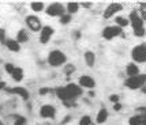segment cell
I'll use <instances>...</instances> for the list:
<instances>
[{
  "label": "cell",
  "instance_id": "cell-33",
  "mask_svg": "<svg viewBox=\"0 0 146 125\" xmlns=\"http://www.w3.org/2000/svg\"><path fill=\"white\" fill-rule=\"evenodd\" d=\"M109 101H111L113 105L115 103H119V95H117V94H112V95L109 97Z\"/></svg>",
  "mask_w": 146,
  "mask_h": 125
},
{
  "label": "cell",
  "instance_id": "cell-27",
  "mask_svg": "<svg viewBox=\"0 0 146 125\" xmlns=\"http://www.w3.org/2000/svg\"><path fill=\"white\" fill-rule=\"evenodd\" d=\"M71 22V15L70 14H64L60 16V23L62 25H67V23H70Z\"/></svg>",
  "mask_w": 146,
  "mask_h": 125
},
{
  "label": "cell",
  "instance_id": "cell-29",
  "mask_svg": "<svg viewBox=\"0 0 146 125\" xmlns=\"http://www.w3.org/2000/svg\"><path fill=\"white\" fill-rule=\"evenodd\" d=\"M14 125H26V118L25 117H15V121H14Z\"/></svg>",
  "mask_w": 146,
  "mask_h": 125
},
{
  "label": "cell",
  "instance_id": "cell-26",
  "mask_svg": "<svg viewBox=\"0 0 146 125\" xmlns=\"http://www.w3.org/2000/svg\"><path fill=\"white\" fill-rule=\"evenodd\" d=\"M79 125H92V117H90V116H83V117H81Z\"/></svg>",
  "mask_w": 146,
  "mask_h": 125
},
{
  "label": "cell",
  "instance_id": "cell-38",
  "mask_svg": "<svg viewBox=\"0 0 146 125\" xmlns=\"http://www.w3.org/2000/svg\"><path fill=\"white\" fill-rule=\"evenodd\" d=\"M6 82H0V90H4V88H6Z\"/></svg>",
  "mask_w": 146,
  "mask_h": 125
},
{
  "label": "cell",
  "instance_id": "cell-28",
  "mask_svg": "<svg viewBox=\"0 0 146 125\" xmlns=\"http://www.w3.org/2000/svg\"><path fill=\"white\" fill-rule=\"evenodd\" d=\"M4 68H6L7 74H10V75H13V72L15 71V65L14 64H11V63H7L6 65H4Z\"/></svg>",
  "mask_w": 146,
  "mask_h": 125
},
{
  "label": "cell",
  "instance_id": "cell-30",
  "mask_svg": "<svg viewBox=\"0 0 146 125\" xmlns=\"http://www.w3.org/2000/svg\"><path fill=\"white\" fill-rule=\"evenodd\" d=\"M145 34H146L145 27H142V29H137V30H134V36H135V37H143Z\"/></svg>",
  "mask_w": 146,
  "mask_h": 125
},
{
  "label": "cell",
  "instance_id": "cell-11",
  "mask_svg": "<svg viewBox=\"0 0 146 125\" xmlns=\"http://www.w3.org/2000/svg\"><path fill=\"white\" fill-rule=\"evenodd\" d=\"M40 116L42 118H55L56 116V109L52 105H42L40 109Z\"/></svg>",
  "mask_w": 146,
  "mask_h": 125
},
{
  "label": "cell",
  "instance_id": "cell-8",
  "mask_svg": "<svg viewBox=\"0 0 146 125\" xmlns=\"http://www.w3.org/2000/svg\"><path fill=\"white\" fill-rule=\"evenodd\" d=\"M128 22H130V25L133 26L134 30L145 27V26H143V20H142V18L139 16V14L137 13V11H131L130 16H128Z\"/></svg>",
  "mask_w": 146,
  "mask_h": 125
},
{
  "label": "cell",
  "instance_id": "cell-10",
  "mask_svg": "<svg viewBox=\"0 0 146 125\" xmlns=\"http://www.w3.org/2000/svg\"><path fill=\"white\" fill-rule=\"evenodd\" d=\"M66 90H67L68 97H70L71 101H74L75 98H78V97L82 94V88H81V86H78V84H75V83L67 84V86H66Z\"/></svg>",
  "mask_w": 146,
  "mask_h": 125
},
{
  "label": "cell",
  "instance_id": "cell-6",
  "mask_svg": "<svg viewBox=\"0 0 146 125\" xmlns=\"http://www.w3.org/2000/svg\"><path fill=\"white\" fill-rule=\"evenodd\" d=\"M26 25L32 31H41L42 25H41V20L40 18H37L36 15H29L26 16Z\"/></svg>",
  "mask_w": 146,
  "mask_h": 125
},
{
  "label": "cell",
  "instance_id": "cell-15",
  "mask_svg": "<svg viewBox=\"0 0 146 125\" xmlns=\"http://www.w3.org/2000/svg\"><path fill=\"white\" fill-rule=\"evenodd\" d=\"M126 72H127V75L130 76V78H133V76L139 75V68L137 67L135 63H130L127 65V68H126Z\"/></svg>",
  "mask_w": 146,
  "mask_h": 125
},
{
  "label": "cell",
  "instance_id": "cell-20",
  "mask_svg": "<svg viewBox=\"0 0 146 125\" xmlns=\"http://www.w3.org/2000/svg\"><path fill=\"white\" fill-rule=\"evenodd\" d=\"M29 39V36H27V33H26V30H19L18 31V36H17V41H18V44H23V42H26Z\"/></svg>",
  "mask_w": 146,
  "mask_h": 125
},
{
  "label": "cell",
  "instance_id": "cell-13",
  "mask_svg": "<svg viewBox=\"0 0 146 125\" xmlns=\"http://www.w3.org/2000/svg\"><path fill=\"white\" fill-rule=\"evenodd\" d=\"M7 91L11 94H17V95H19L22 99L27 101L29 99V97H30V94H29V91L26 90L25 87H13V88H7Z\"/></svg>",
  "mask_w": 146,
  "mask_h": 125
},
{
  "label": "cell",
  "instance_id": "cell-5",
  "mask_svg": "<svg viewBox=\"0 0 146 125\" xmlns=\"http://www.w3.org/2000/svg\"><path fill=\"white\" fill-rule=\"evenodd\" d=\"M46 14L49 15V16H62L64 15V7L63 4H60V3H52L49 6L46 7Z\"/></svg>",
  "mask_w": 146,
  "mask_h": 125
},
{
  "label": "cell",
  "instance_id": "cell-22",
  "mask_svg": "<svg viewBox=\"0 0 146 125\" xmlns=\"http://www.w3.org/2000/svg\"><path fill=\"white\" fill-rule=\"evenodd\" d=\"M79 3H74V1H71V3H68V4H67V11H68V13L67 14H75V13H78V10H79Z\"/></svg>",
  "mask_w": 146,
  "mask_h": 125
},
{
  "label": "cell",
  "instance_id": "cell-32",
  "mask_svg": "<svg viewBox=\"0 0 146 125\" xmlns=\"http://www.w3.org/2000/svg\"><path fill=\"white\" fill-rule=\"evenodd\" d=\"M137 116H141V117H146V107H145V106L138 107V109H137Z\"/></svg>",
  "mask_w": 146,
  "mask_h": 125
},
{
  "label": "cell",
  "instance_id": "cell-19",
  "mask_svg": "<svg viewBox=\"0 0 146 125\" xmlns=\"http://www.w3.org/2000/svg\"><path fill=\"white\" fill-rule=\"evenodd\" d=\"M13 79L15 82H21L22 79H23V69L19 68V67H15V71L13 72Z\"/></svg>",
  "mask_w": 146,
  "mask_h": 125
},
{
  "label": "cell",
  "instance_id": "cell-34",
  "mask_svg": "<svg viewBox=\"0 0 146 125\" xmlns=\"http://www.w3.org/2000/svg\"><path fill=\"white\" fill-rule=\"evenodd\" d=\"M74 71H75V67H74L72 64H68V65L66 67V69H64L66 74H71V72H74Z\"/></svg>",
  "mask_w": 146,
  "mask_h": 125
},
{
  "label": "cell",
  "instance_id": "cell-3",
  "mask_svg": "<svg viewBox=\"0 0 146 125\" xmlns=\"http://www.w3.org/2000/svg\"><path fill=\"white\" fill-rule=\"evenodd\" d=\"M131 57L135 63H145L146 61V44L137 45L131 50Z\"/></svg>",
  "mask_w": 146,
  "mask_h": 125
},
{
  "label": "cell",
  "instance_id": "cell-1",
  "mask_svg": "<svg viewBox=\"0 0 146 125\" xmlns=\"http://www.w3.org/2000/svg\"><path fill=\"white\" fill-rule=\"evenodd\" d=\"M66 60H67V56L64 55L62 50L55 49L48 55V63L52 67H60V65H63L66 63Z\"/></svg>",
  "mask_w": 146,
  "mask_h": 125
},
{
  "label": "cell",
  "instance_id": "cell-31",
  "mask_svg": "<svg viewBox=\"0 0 146 125\" xmlns=\"http://www.w3.org/2000/svg\"><path fill=\"white\" fill-rule=\"evenodd\" d=\"M6 41H7V38H6V30H4V29H0V44L4 45V44H6Z\"/></svg>",
  "mask_w": 146,
  "mask_h": 125
},
{
  "label": "cell",
  "instance_id": "cell-21",
  "mask_svg": "<svg viewBox=\"0 0 146 125\" xmlns=\"http://www.w3.org/2000/svg\"><path fill=\"white\" fill-rule=\"evenodd\" d=\"M115 22H116V26H119V27H121V29L130 25V22H128V18H124V16H116Z\"/></svg>",
  "mask_w": 146,
  "mask_h": 125
},
{
  "label": "cell",
  "instance_id": "cell-4",
  "mask_svg": "<svg viewBox=\"0 0 146 125\" xmlns=\"http://www.w3.org/2000/svg\"><path fill=\"white\" fill-rule=\"evenodd\" d=\"M121 33H123V29L119 27V26H107L104 30H102V37L105 38V39H113L115 37H117V36H120Z\"/></svg>",
  "mask_w": 146,
  "mask_h": 125
},
{
  "label": "cell",
  "instance_id": "cell-23",
  "mask_svg": "<svg viewBox=\"0 0 146 125\" xmlns=\"http://www.w3.org/2000/svg\"><path fill=\"white\" fill-rule=\"evenodd\" d=\"M142 121H143V117H141V116H133V117H130L128 120V124L130 125H142Z\"/></svg>",
  "mask_w": 146,
  "mask_h": 125
},
{
  "label": "cell",
  "instance_id": "cell-7",
  "mask_svg": "<svg viewBox=\"0 0 146 125\" xmlns=\"http://www.w3.org/2000/svg\"><path fill=\"white\" fill-rule=\"evenodd\" d=\"M53 33H55L53 27H51V26H42V29L40 31V42L41 44H48L49 39L52 38V36H53Z\"/></svg>",
  "mask_w": 146,
  "mask_h": 125
},
{
  "label": "cell",
  "instance_id": "cell-41",
  "mask_svg": "<svg viewBox=\"0 0 146 125\" xmlns=\"http://www.w3.org/2000/svg\"><path fill=\"white\" fill-rule=\"evenodd\" d=\"M0 125H4V124H3V122H1V121H0Z\"/></svg>",
  "mask_w": 146,
  "mask_h": 125
},
{
  "label": "cell",
  "instance_id": "cell-12",
  "mask_svg": "<svg viewBox=\"0 0 146 125\" xmlns=\"http://www.w3.org/2000/svg\"><path fill=\"white\" fill-rule=\"evenodd\" d=\"M79 86H81V87H86V88H94L96 82L92 76L82 75L81 78H79Z\"/></svg>",
  "mask_w": 146,
  "mask_h": 125
},
{
  "label": "cell",
  "instance_id": "cell-18",
  "mask_svg": "<svg viewBox=\"0 0 146 125\" xmlns=\"http://www.w3.org/2000/svg\"><path fill=\"white\" fill-rule=\"evenodd\" d=\"M85 61H86V64H88L89 67H93L96 64V55L92 52V50L85 52Z\"/></svg>",
  "mask_w": 146,
  "mask_h": 125
},
{
  "label": "cell",
  "instance_id": "cell-9",
  "mask_svg": "<svg viewBox=\"0 0 146 125\" xmlns=\"http://www.w3.org/2000/svg\"><path fill=\"white\" fill-rule=\"evenodd\" d=\"M121 10H123V6H121V4H119V3H112V4H109V6L105 8L102 16H104V19H109V18H112L116 13L121 11Z\"/></svg>",
  "mask_w": 146,
  "mask_h": 125
},
{
  "label": "cell",
  "instance_id": "cell-2",
  "mask_svg": "<svg viewBox=\"0 0 146 125\" xmlns=\"http://www.w3.org/2000/svg\"><path fill=\"white\" fill-rule=\"evenodd\" d=\"M146 84V74L145 75H137L133 76V78H128L126 80V86H127L130 90H138V88H142Z\"/></svg>",
  "mask_w": 146,
  "mask_h": 125
},
{
  "label": "cell",
  "instance_id": "cell-24",
  "mask_svg": "<svg viewBox=\"0 0 146 125\" xmlns=\"http://www.w3.org/2000/svg\"><path fill=\"white\" fill-rule=\"evenodd\" d=\"M30 8H32L34 13H40V11H42L45 8V6H44V3H41V1H37V3L34 1V3L30 4Z\"/></svg>",
  "mask_w": 146,
  "mask_h": 125
},
{
  "label": "cell",
  "instance_id": "cell-36",
  "mask_svg": "<svg viewBox=\"0 0 146 125\" xmlns=\"http://www.w3.org/2000/svg\"><path fill=\"white\" fill-rule=\"evenodd\" d=\"M120 109H121V105H120V103H115V105H113V110H116V112H119Z\"/></svg>",
  "mask_w": 146,
  "mask_h": 125
},
{
  "label": "cell",
  "instance_id": "cell-39",
  "mask_svg": "<svg viewBox=\"0 0 146 125\" xmlns=\"http://www.w3.org/2000/svg\"><path fill=\"white\" fill-rule=\"evenodd\" d=\"M141 90H142V93H145V94H146V84H145V86H143L142 88H141Z\"/></svg>",
  "mask_w": 146,
  "mask_h": 125
},
{
  "label": "cell",
  "instance_id": "cell-40",
  "mask_svg": "<svg viewBox=\"0 0 146 125\" xmlns=\"http://www.w3.org/2000/svg\"><path fill=\"white\" fill-rule=\"evenodd\" d=\"M142 125H146V117H143V121H142Z\"/></svg>",
  "mask_w": 146,
  "mask_h": 125
},
{
  "label": "cell",
  "instance_id": "cell-35",
  "mask_svg": "<svg viewBox=\"0 0 146 125\" xmlns=\"http://www.w3.org/2000/svg\"><path fill=\"white\" fill-rule=\"evenodd\" d=\"M48 93H51V88L42 87L41 90H40V94H41V95H45V94H48Z\"/></svg>",
  "mask_w": 146,
  "mask_h": 125
},
{
  "label": "cell",
  "instance_id": "cell-37",
  "mask_svg": "<svg viewBox=\"0 0 146 125\" xmlns=\"http://www.w3.org/2000/svg\"><path fill=\"white\" fill-rule=\"evenodd\" d=\"M79 6L85 7V8H89V7H92V3H82V4H79Z\"/></svg>",
  "mask_w": 146,
  "mask_h": 125
},
{
  "label": "cell",
  "instance_id": "cell-17",
  "mask_svg": "<svg viewBox=\"0 0 146 125\" xmlns=\"http://www.w3.org/2000/svg\"><path fill=\"white\" fill-rule=\"evenodd\" d=\"M107 120H108V110L107 109H101L98 114H97V124H104V122H107Z\"/></svg>",
  "mask_w": 146,
  "mask_h": 125
},
{
  "label": "cell",
  "instance_id": "cell-14",
  "mask_svg": "<svg viewBox=\"0 0 146 125\" xmlns=\"http://www.w3.org/2000/svg\"><path fill=\"white\" fill-rule=\"evenodd\" d=\"M6 48L8 50H11V52H19V50H21V45L18 44V41H17V39H11V38H10V39H7L6 41Z\"/></svg>",
  "mask_w": 146,
  "mask_h": 125
},
{
  "label": "cell",
  "instance_id": "cell-25",
  "mask_svg": "<svg viewBox=\"0 0 146 125\" xmlns=\"http://www.w3.org/2000/svg\"><path fill=\"white\" fill-rule=\"evenodd\" d=\"M139 16L142 18V20H146V3H142L139 6Z\"/></svg>",
  "mask_w": 146,
  "mask_h": 125
},
{
  "label": "cell",
  "instance_id": "cell-16",
  "mask_svg": "<svg viewBox=\"0 0 146 125\" xmlns=\"http://www.w3.org/2000/svg\"><path fill=\"white\" fill-rule=\"evenodd\" d=\"M56 95L59 97V99H62L63 102H68L70 99V97H68V93H67V90L66 87H57L56 88Z\"/></svg>",
  "mask_w": 146,
  "mask_h": 125
}]
</instances>
